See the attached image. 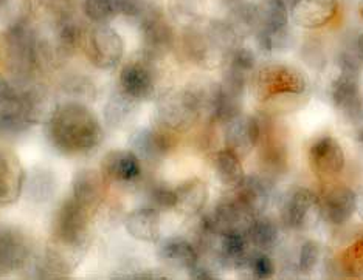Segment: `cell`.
<instances>
[{"mask_svg": "<svg viewBox=\"0 0 363 280\" xmlns=\"http://www.w3.org/2000/svg\"><path fill=\"white\" fill-rule=\"evenodd\" d=\"M50 138L57 149L69 153L94 149L103 139L101 126L84 105L67 104L50 119Z\"/></svg>", "mask_w": 363, "mask_h": 280, "instance_id": "obj_1", "label": "cell"}, {"mask_svg": "<svg viewBox=\"0 0 363 280\" xmlns=\"http://www.w3.org/2000/svg\"><path fill=\"white\" fill-rule=\"evenodd\" d=\"M337 75L329 87V98L335 110L351 124L363 119V88L360 82L362 64L354 50H346L337 57Z\"/></svg>", "mask_w": 363, "mask_h": 280, "instance_id": "obj_2", "label": "cell"}, {"mask_svg": "<svg viewBox=\"0 0 363 280\" xmlns=\"http://www.w3.org/2000/svg\"><path fill=\"white\" fill-rule=\"evenodd\" d=\"M255 92L262 103L284 101L287 98H301L309 92V79L292 65L269 64L253 79Z\"/></svg>", "mask_w": 363, "mask_h": 280, "instance_id": "obj_3", "label": "cell"}, {"mask_svg": "<svg viewBox=\"0 0 363 280\" xmlns=\"http://www.w3.org/2000/svg\"><path fill=\"white\" fill-rule=\"evenodd\" d=\"M320 199L308 187L291 189L281 203V220L292 231H308L318 223Z\"/></svg>", "mask_w": 363, "mask_h": 280, "instance_id": "obj_4", "label": "cell"}, {"mask_svg": "<svg viewBox=\"0 0 363 280\" xmlns=\"http://www.w3.org/2000/svg\"><path fill=\"white\" fill-rule=\"evenodd\" d=\"M201 100L193 92H172L159 104V118L172 130H186L199 117Z\"/></svg>", "mask_w": 363, "mask_h": 280, "instance_id": "obj_5", "label": "cell"}, {"mask_svg": "<svg viewBox=\"0 0 363 280\" xmlns=\"http://www.w3.org/2000/svg\"><path fill=\"white\" fill-rule=\"evenodd\" d=\"M309 166L318 178H333L340 174L345 168V151L337 138L321 135L313 139L308 152Z\"/></svg>", "mask_w": 363, "mask_h": 280, "instance_id": "obj_6", "label": "cell"}, {"mask_svg": "<svg viewBox=\"0 0 363 280\" xmlns=\"http://www.w3.org/2000/svg\"><path fill=\"white\" fill-rule=\"evenodd\" d=\"M357 212V192L348 186L328 189L320 199V214L326 223L343 226Z\"/></svg>", "mask_w": 363, "mask_h": 280, "instance_id": "obj_7", "label": "cell"}, {"mask_svg": "<svg viewBox=\"0 0 363 280\" xmlns=\"http://www.w3.org/2000/svg\"><path fill=\"white\" fill-rule=\"evenodd\" d=\"M289 13L296 27L318 30L335 19L338 2L337 0H295L289 6Z\"/></svg>", "mask_w": 363, "mask_h": 280, "instance_id": "obj_8", "label": "cell"}, {"mask_svg": "<svg viewBox=\"0 0 363 280\" xmlns=\"http://www.w3.org/2000/svg\"><path fill=\"white\" fill-rule=\"evenodd\" d=\"M89 53L92 61L103 69L115 67L125 53V42L111 27H96L89 37Z\"/></svg>", "mask_w": 363, "mask_h": 280, "instance_id": "obj_9", "label": "cell"}, {"mask_svg": "<svg viewBox=\"0 0 363 280\" xmlns=\"http://www.w3.org/2000/svg\"><path fill=\"white\" fill-rule=\"evenodd\" d=\"M261 136L259 122L250 115H239L235 119L227 122L225 144L227 149L233 151L239 158L249 155L257 147Z\"/></svg>", "mask_w": 363, "mask_h": 280, "instance_id": "obj_10", "label": "cell"}, {"mask_svg": "<svg viewBox=\"0 0 363 280\" xmlns=\"http://www.w3.org/2000/svg\"><path fill=\"white\" fill-rule=\"evenodd\" d=\"M235 195L244 211L250 217H257L269 208L272 202V186L262 177L245 175L241 183L235 187Z\"/></svg>", "mask_w": 363, "mask_h": 280, "instance_id": "obj_11", "label": "cell"}, {"mask_svg": "<svg viewBox=\"0 0 363 280\" xmlns=\"http://www.w3.org/2000/svg\"><path fill=\"white\" fill-rule=\"evenodd\" d=\"M57 225V235L64 242L70 245L81 243L84 240L87 233V217L86 208L79 204L77 200H72L67 204L62 206L60 216L56 220Z\"/></svg>", "mask_w": 363, "mask_h": 280, "instance_id": "obj_12", "label": "cell"}, {"mask_svg": "<svg viewBox=\"0 0 363 280\" xmlns=\"http://www.w3.org/2000/svg\"><path fill=\"white\" fill-rule=\"evenodd\" d=\"M23 169L13 153H0V204H10L19 199L23 189Z\"/></svg>", "mask_w": 363, "mask_h": 280, "instance_id": "obj_13", "label": "cell"}, {"mask_svg": "<svg viewBox=\"0 0 363 280\" xmlns=\"http://www.w3.org/2000/svg\"><path fill=\"white\" fill-rule=\"evenodd\" d=\"M123 92L137 101L147 100L154 95L155 81L152 71L143 64H130L123 69L120 75Z\"/></svg>", "mask_w": 363, "mask_h": 280, "instance_id": "obj_14", "label": "cell"}, {"mask_svg": "<svg viewBox=\"0 0 363 280\" xmlns=\"http://www.w3.org/2000/svg\"><path fill=\"white\" fill-rule=\"evenodd\" d=\"M126 231L135 240L154 243L160 238V211L138 208L126 217Z\"/></svg>", "mask_w": 363, "mask_h": 280, "instance_id": "obj_15", "label": "cell"}, {"mask_svg": "<svg viewBox=\"0 0 363 280\" xmlns=\"http://www.w3.org/2000/svg\"><path fill=\"white\" fill-rule=\"evenodd\" d=\"M157 254L164 265L179 269H189L199 259V254L193 243L182 237L164 238L160 242Z\"/></svg>", "mask_w": 363, "mask_h": 280, "instance_id": "obj_16", "label": "cell"}, {"mask_svg": "<svg viewBox=\"0 0 363 280\" xmlns=\"http://www.w3.org/2000/svg\"><path fill=\"white\" fill-rule=\"evenodd\" d=\"M245 235L253 250L270 252L278 246L281 233H279V226L274 218L261 214V216L252 217L247 223Z\"/></svg>", "mask_w": 363, "mask_h": 280, "instance_id": "obj_17", "label": "cell"}, {"mask_svg": "<svg viewBox=\"0 0 363 280\" xmlns=\"http://www.w3.org/2000/svg\"><path fill=\"white\" fill-rule=\"evenodd\" d=\"M103 170L112 180L130 183L142 174V166L138 156L132 151H113L104 156Z\"/></svg>", "mask_w": 363, "mask_h": 280, "instance_id": "obj_18", "label": "cell"}, {"mask_svg": "<svg viewBox=\"0 0 363 280\" xmlns=\"http://www.w3.org/2000/svg\"><path fill=\"white\" fill-rule=\"evenodd\" d=\"M250 4L257 19V31L277 30L289 25L291 13L284 0H252Z\"/></svg>", "mask_w": 363, "mask_h": 280, "instance_id": "obj_19", "label": "cell"}, {"mask_svg": "<svg viewBox=\"0 0 363 280\" xmlns=\"http://www.w3.org/2000/svg\"><path fill=\"white\" fill-rule=\"evenodd\" d=\"M176 206L182 214L186 216H196L199 214L208 202V187L199 178L188 180L174 189Z\"/></svg>", "mask_w": 363, "mask_h": 280, "instance_id": "obj_20", "label": "cell"}, {"mask_svg": "<svg viewBox=\"0 0 363 280\" xmlns=\"http://www.w3.org/2000/svg\"><path fill=\"white\" fill-rule=\"evenodd\" d=\"M130 147L132 152L138 156V160L157 161L167 153L168 139L154 129H142L132 135Z\"/></svg>", "mask_w": 363, "mask_h": 280, "instance_id": "obj_21", "label": "cell"}, {"mask_svg": "<svg viewBox=\"0 0 363 280\" xmlns=\"http://www.w3.org/2000/svg\"><path fill=\"white\" fill-rule=\"evenodd\" d=\"M242 96L225 86H219L214 90L210 100V109L213 118L219 122H230L239 115H242Z\"/></svg>", "mask_w": 363, "mask_h": 280, "instance_id": "obj_22", "label": "cell"}, {"mask_svg": "<svg viewBox=\"0 0 363 280\" xmlns=\"http://www.w3.org/2000/svg\"><path fill=\"white\" fill-rule=\"evenodd\" d=\"M142 28L147 50L154 53H163L167 48H169L172 42V30L159 11L146 18L142 22Z\"/></svg>", "mask_w": 363, "mask_h": 280, "instance_id": "obj_23", "label": "cell"}, {"mask_svg": "<svg viewBox=\"0 0 363 280\" xmlns=\"http://www.w3.org/2000/svg\"><path fill=\"white\" fill-rule=\"evenodd\" d=\"M214 170L222 185L233 189L245 177L241 158L230 149H222L214 156Z\"/></svg>", "mask_w": 363, "mask_h": 280, "instance_id": "obj_24", "label": "cell"}, {"mask_svg": "<svg viewBox=\"0 0 363 280\" xmlns=\"http://www.w3.org/2000/svg\"><path fill=\"white\" fill-rule=\"evenodd\" d=\"M253 36L259 50L267 54L287 52L295 39L291 25L277 30H258Z\"/></svg>", "mask_w": 363, "mask_h": 280, "instance_id": "obj_25", "label": "cell"}, {"mask_svg": "<svg viewBox=\"0 0 363 280\" xmlns=\"http://www.w3.org/2000/svg\"><path fill=\"white\" fill-rule=\"evenodd\" d=\"M73 191H75V200L87 208V206L95 204L101 197V181L95 172L84 170L77 177Z\"/></svg>", "mask_w": 363, "mask_h": 280, "instance_id": "obj_26", "label": "cell"}, {"mask_svg": "<svg viewBox=\"0 0 363 280\" xmlns=\"http://www.w3.org/2000/svg\"><path fill=\"white\" fill-rule=\"evenodd\" d=\"M238 269H244L249 273V277L252 279H270L275 274V265L274 260L270 259L269 252H264L259 250H250L247 252L245 259L242 260L241 267Z\"/></svg>", "mask_w": 363, "mask_h": 280, "instance_id": "obj_27", "label": "cell"}, {"mask_svg": "<svg viewBox=\"0 0 363 280\" xmlns=\"http://www.w3.org/2000/svg\"><path fill=\"white\" fill-rule=\"evenodd\" d=\"M26 255L23 245L10 233H0V269H13L21 265Z\"/></svg>", "mask_w": 363, "mask_h": 280, "instance_id": "obj_28", "label": "cell"}, {"mask_svg": "<svg viewBox=\"0 0 363 280\" xmlns=\"http://www.w3.org/2000/svg\"><path fill=\"white\" fill-rule=\"evenodd\" d=\"M84 11L94 22H106L123 13V0H84Z\"/></svg>", "mask_w": 363, "mask_h": 280, "instance_id": "obj_29", "label": "cell"}, {"mask_svg": "<svg viewBox=\"0 0 363 280\" xmlns=\"http://www.w3.org/2000/svg\"><path fill=\"white\" fill-rule=\"evenodd\" d=\"M137 100L130 98L129 95H126L123 92L118 98H115L107 105L106 110V117L109 119L112 124H125L128 122V119L134 115L135 107H137Z\"/></svg>", "mask_w": 363, "mask_h": 280, "instance_id": "obj_30", "label": "cell"}, {"mask_svg": "<svg viewBox=\"0 0 363 280\" xmlns=\"http://www.w3.org/2000/svg\"><path fill=\"white\" fill-rule=\"evenodd\" d=\"M343 269L351 277H363V235L354 240L342 254Z\"/></svg>", "mask_w": 363, "mask_h": 280, "instance_id": "obj_31", "label": "cell"}, {"mask_svg": "<svg viewBox=\"0 0 363 280\" xmlns=\"http://www.w3.org/2000/svg\"><path fill=\"white\" fill-rule=\"evenodd\" d=\"M321 259V245L317 240H306L298 252V271L303 274H311L317 268Z\"/></svg>", "mask_w": 363, "mask_h": 280, "instance_id": "obj_32", "label": "cell"}, {"mask_svg": "<svg viewBox=\"0 0 363 280\" xmlns=\"http://www.w3.org/2000/svg\"><path fill=\"white\" fill-rule=\"evenodd\" d=\"M151 208L157 211H168L176 206V192L168 187H154L151 191Z\"/></svg>", "mask_w": 363, "mask_h": 280, "instance_id": "obj_33", "label": "cell"}, {"mask_svg": "<svg viewBox=\"0 0 363 280\" xmlns=\"http://www.w3.org/2000/svg\"><path fill=\"white\" fill-rule=\"evenodd\" d=\"M11 100H13L11 88L8 87V84L2 78H0V104H5Z\"/></svg>", "mask_w": 363, "mask_h": 280, "instance_id": "obj_34", "label": "cell"}, {"mask_svg": "<svg viewBox=\"0 0 363 280\" xmlns=\"http://www.w3.org/2000/svg\"><path fill=\"white\" fill-rule=\"evenodd\" d=\"M354 53H356L359 62L362 64L363 67V33H360L357 40H356V45H354Z\"/></svg>", "mask_w": 363, "mask_h": 280, "instance_id": "obj_35", "label": "cell"}, {"mask_svg": "<svg viewBox=\"0 0 363 280\" xmlns=\"http://www.w3.org/2000/svg\"><path fill=\"white\" fill-rule=\"evenodd\" d=\"M356 139L363 151V119L359 122V124H356Z\"/></svg>", "mask_w": 363, "mask_h": 280, "instance_id": "obj_36", "label": "cell"}, {"mask_svg": "<svg viewBox=\"0 0 363 280\" xmlns=\"http://www.w3.org/2000/svg\"><path fill=\"white\" fill-rule=\"evenodd\" d=\"M357 212L363 220V189L357 194Z\"/></svg>", "mask_w": 363, "mask_h": 280, "instance_id": "obj_37", "label": "cell"}, {"mask_svg": "<svg viewBox=\"0 0 363 280\" xmlns=\"http://www.w3.org/2000/svg\"><path fill=\"white\" fill-rule=\"evenodd\" d=\"M359 16H360V19L363 21V0H360V2H359Z\"/></svg>", "mask_w": 363, "mask_h": 280, "instance_id": "obj_38", "label": "cell"}]
</instances>
